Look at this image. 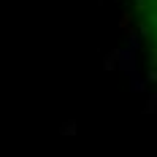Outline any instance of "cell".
I'll use <instances>...</instances> for the list:
<instances>
[{
	"label": "cell",
	"mask_w": 157,
	"mask_h": 157,
	"mask_svg": "<svg viewBox=\"0 0 157 157\" xmlns=\"http://www.w3.org/2000/svg\"><path fill=\"white\" fill-rule=\"evenodd\" d=\"M133 6H136V19L141 25L146 52H149V60L157 76V0H133Z\"/></svg>",
	"instance_id": "cell-1"
}]
</instances>
